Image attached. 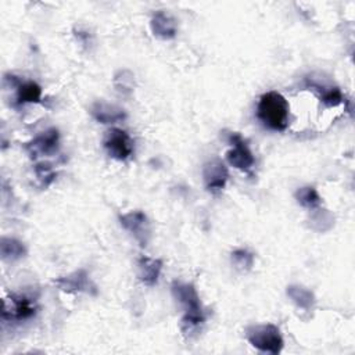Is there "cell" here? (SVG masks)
I'll list each match as a JSON object with an SVG mask.
<instances>
[{"instance_id":"cell-2","label":"cell","mask_w":355,"mask_h":355,"mask_svg":"<svg viewBox=\"0 0 355 355\" xmlns=\"http://www.w3.org/2000/svg\"><path fill=\"white\" fill-rule=\"evenodd\" d=\"M171 291L173 298L182 305L184 311L182 319L183 331L190 333L191 330L201 326L205 322V313L196 287L190 283L173 282L171 286Z\"/></svg>"},{"instance_id":"cell-16","label":"cell","mask_w":355,"mask_h":355,"mask_svg":"<svg viewBox=\"0 0 355 355\" xmlns=\"http://www.w3.org/2000/svg\"><path fill=\"white\" fill-rule=\"evenodd\" d=\"M0 254L4 261H17L25 257L26 247L22 241L12 237H3L0 243Z\"/></svg>"},{"instance_id":"cell-6","label":"cell","mask_w":355,"mask_h":355,"mask_svg":"<svg viewBox=\"0 0 355 355\" xmlns=\"http://www.w3.org/2000/svg\"><path fill=\"white\" fill-rule=\"evenodd\" d=\"M232 148L226 153V159L227 162L243 172H250L255 164V158L247 144V141L243 139L240 133H229L227 137Z\"/></svg>"},{"instance_id":"cell-17","label":"cell","mask_w":355,"mask_h":355,"mask_svg":"<svg viewBox=\"0 0 355 355\" xmlns=\"http://www.w3.org/2000/svg\"><path fill=\"white\" fill-rule=\"evenodd\" d=\"M295 200L297 202L304 207V208H308V209H315L320 205L322 202V198L318 193V190L312 186H304V187H300L297 191H295Z\"/></svg>"},{"instance_id":"cell-10","label":"cell","mask_w":355,"mask_h":355,"mask_svg":"<svg viewBox=\"0 0 355 355\" xmlns=\"http://www.w3.org/2000/svg\"><path fill=\"white\" fill-rule=\"evenodd\" d=\"M60 143V133L55 128H50L40 135H37L33 140L26 143V150L32 157L49 155L57 151Z\"/></svg>"},{"instance_id":"cell-5","label":"cell","mask_w":355,"mask_h":355,"mask_svg":"<svg viewBox=\"0 0 355 355\" xmlns=\"http://www.w3.org/2000/svg\"><path fill=\"white\" fill-rule=\"evenodd\" d=\"M108 155L118 161H126L133 154V140L129 133L119 128L110 129L103 140Z\"/></svg>"},{"instance_id":"cell-20","label":"cell","mask_w":355,"mask_h":355,"mask_svg":"<svg viewBox=\"0 0 355 355\" xmlns=\"http://www.w3.org/2000/svg\"><path fill=\"white\" fill-rule=\"evenodd\" d=\"M115 87L122 94H129L133 90V73L128 69H122L115 75Z\"/></svg>"},{"instance_id":"cell-1","label":"cell","mask_w":355,"mask_h":355,"mask_svg":"<svg viewBox=\"0 0 355 355\" xmlns=\"http://www.w3.org/2000/svg\"><path fill=\"white\" fill-rule=\"evenodd\" d=\"M257 118L270 130L283 132L288 126L290 105L283 94L270 90L259 97Z\"/></svg>"},{"instance_id":"cell-12","label":"cell","mask_w":355,"mask_h":355,"mask_svg":"<svg viewBox=\"0 0 355 355\" xmlns=\"http://www.w3.org/2000/svg\"><path fill=\"white\" fill-rule=\"evenodd\" d=\"M6 80H10V83H12L17 89V97H15L17 105H24L26 103H39L42 100V87L36 82L33 80L22 82L14 75L6 76Z\"/></svg>"},{"instance_id":"cell-9","label":"cell","mask_w":355,"mask_h":355,"mask_svg":"<svg viewBox=\"0 0 355 355\" xmlns=\"http://www.w3.org/2000/svg\"><path fill=\"white\" fill-rule=\"evenodd\" d=\"M54 284L67 293H87L96 294V286L90 282L85 269H78L69 275L61 276L54 280Z\"/></svg>"},{"instance_id":"cell-21","label":"cell","mask_w":355,"mask_h":355,"mask_svg":"<svg viewBox=\"0 0 355 355\" xmlns=\"http://www.w3.org/2000/svg\"><path fill=\"white\" fill-rule=\"evenodd\" d=\"M35 173L44 187H47L55 179V172L49 164H37L35 166Z\"/></svg>"},{"instance_id":"cell-18","label":"cell","mask_w":355,"mask_h":355,"mask_svg":"<svg viewBox=\"0 0 355 355\" xmlns=\"http://www.w3.org/2000/svg\"><path fill=\"white\" fill-rule=\"evenodd\" d=\"M311 87H315L319 92L322 103L327 107H336L344 101V96L338 87H324L313 83L311 85Z\"/></svg>"},{"instance_id":"cell-8","label":"cell","mask_w":355,"mask_h":355,"mask_svg":"<svg viewBox=\"0 0 355 355\" xmlns=\"http://www.w3.org/2000/svg\"><path fill=\"white\" fill-rule=\"evenodd\" d=\"M202 178L207 190L212 194H218L226 186V182L229 179V171L220 159H209L204 164Z\"/></svg>"},{"instance_id":"cell-15","label":"cell","mask_w":355,"mask_h":355,"mask_svg":"<svg viewBox=\"0 0 355 355\" xmlns=\"http://www.w3.org/2000/svg\"><path fill=\"white\" fill-rule=\"evenodd\" d=\"M287 293V297L301 309L304 311H309L313 308L316 300H315V295L311 290H308L306 287L304 286H300V284H291L287 287L286 290Z\"/></svg>"},{"instance_id":"cell-19","label":"cell","mask_w":355,"mask_h":355,"mask_svg":"<svg viewBox=\"0 0 355 355\" xmlns=\"http://www.w3.org/2000/svg\"><path fill=\"white\" fill-rule=\"evenodd\" d=\"M232 262L237 269L250 270L254 265V255L244 248H239L232 252Z\"/></svg>"},{"instance_id":"cell-11","label":"cell","mask_w":355,"mask_h":355,"mask_svg":"<svg viewBox=\"0 0 355 355\" xmlns=\"http://www.w3.org/2000/svg\"><path fill=\"white\" fill-rule=\"evenodd\" d=\"M150 28L154 36L164 39V40H169L173 39L178 33V24L175 21V18L168 14L164 10L155 11L150 19Z\"/></svg>"},{"instance_id":"cell-4","label":"cell","mask_w":355,"mask_h":355,"mask_svg":"<svg viewBox=\"0 0 355 355\" xmlns=\"http://www.w3.org/2000/svg\"><path fill=\"white\" fill-rule=\"evenodd\" d=\"M37 312L36 301L25 294H11L10 300L4 301L3 320L24 322L33 318Z\"/></svg>"},{"instance_id":"cell-3","label":"cell","mask_w":355,"mask_h":355,"mask_svg":"<svg viewBox=\"0 0 355 355\" xmlns=\"http://www.w3.org/2000/svg\"><path fill=\"white\" fill-rule=\"evenodd\" d=\"M248 343L261 352L279 354L283 349V337L277 326L272 323L250 326L245 330Z\"/></svg>"},{"instance_id":"cell-7","label":"cell","mask_w":355,"mask_h":355,"mask_svg":"<svg viewBox=\"0 0 355 355\" xmlns=\"http://www.w3.org/2000/svg\"><path fill=\"white\" fill-rule=\"evenodd\" d=\"M119 223L125 230H128L139 241L141 247L147 245L151 236V230H150L148 218L143 211L135 209V211H129L126 214L119 215Z\"/></svg>"},{"instance_id":"cell-14","label":"cell","mask_w":355,"mask_h":355,"mask_svg":"<svg viewBox=\"0 0 355 355\" xmlns=\"http://www.w3.org/2000/svg\"><path fill=\"white\" fill-rule=\"evenodd\" d=\"M162 270V261L158 258L140 257L137 261V277L146 286L157 284Z\"/></svg>"},{"instance_id":"cell-13","label":"cell","mask_w":355,"mask_h":355,"mask_svg":"<svg viewBox=\"0 0 355 355\" xmlns=\"http://www.w3.org/2000/svg\"><path fill=\"white\" fill-rule=\"evenodd\" d=\"M90 114L97 122L104 123V125L116 123L126 118V112L123 108L118 107L116 104H111V103H107L103 100L93 103V105L90 108Z\"/></svg>"}]
</instances>
